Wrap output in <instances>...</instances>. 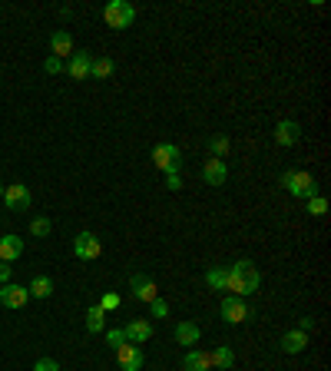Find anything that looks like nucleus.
<instances>
[{
    "label": "nucleus",
    "mask_w": 331,
    "mask_h": 371,
    "mask_svg": "<svg viewBox=\"0 0 331 371\" xmlns=\"http://www.w3.org/2000/svg\"><path fill=\"white\" fill-rule=\"evenodd\" d=\"M258 285H262V272H258V265H255L252 259H239L235 265H229V285H226V292L245 298V295L258 292Z\"/></svg>",
    "instance_id": "obj_1"
},
{
    "label": "nucleus",
    "mask_w": 331,
    "mask_h": 371,
    "mask_svg": "<svg viewBox=\"0 0 331 371\" xmlns=\"http://www.w3.org/2000/svg\"><path fill=\"white\" fill-rule=\"evenodd\" d=\"M279 182L292 192V196H298V199H311V196H318V182H315V176H311V173L285 169V173L279 176Z\"/></svg>",
    "instance_id": "obj_2"
},
{
    "label": "nucleus",
    "mask_w": 331,
    "mask_h": 371,
    "mask_svg": "<svg viewBox=\"0 0 331 371\" xmlns=\"http://www.w3.org/2000/svg\"><path fill=\"white\" fill-rule=\"evenodd\" d=\"M103 20H106V27H113V30H126L136 20V7L126 3V0H110L103 7Z\"/></svg>",
    "instance_id": "obj_3"
},
{
    "label": "nucleus",
    "mask_w": 331,
    "mask_h": 371,
    "mask_svg": "<svg viewBox=\"0 0 331 371\" xmlns=\"http://www.w3.org/2000/svg\"><path fill=\"white\" fill-rule=\"evenodd\" d=\"M219 312H222V321H229V325H242V321L252 319V308L245 305V298H239V295H226Z\"/></svg>",
    "instance_id": "obj_4"
},
{
    "label": "nucleus",
    "mask_w": 331,
    "mask_h": 371,
    "mask_svg": "<svg viewBox=\"0 0 331 371\" xmlns=\"http://www.w3.org/2000/svg\"><path fill=\"white\" fill-rule=\"evenodd\" d=\"M103 252V242L96 232H80L77 239H73V256L83 259V262H93V259H100Z\"/></svg>",
    "instance_id": "obj_5"
},
{
    "label": "nucleus",
    "mask_w": 331,
    "mask_h": 371,
    "mask_svg": "<svg viewBox=\"0 0 331 371\" xmlns=\"http://www.w3.org/2000/svg\"><path fill=\"white\" fill-rule=\"evenodd\" d=\"M179 159H182V153H179L176 143H159V146L153 150V166L163 169V173H176Z\"/></svg>",
    "instance_id": "obj_6"
},
{
    "label": "nucleus",
    "mask_w": 331,
    "mask_h": 371,
    "mask_svg": "<svg viewBox=\"0 0 331 371\" xmlns=\"http://www.w3.org/2000/svg\"><path fill=\"white\" fill-rule=\"evenodd\" d=\"M3 205L10 212H27L30 209V189L24 182H13V186H3Z\"/></svg>",
    "instance_id": "obj_7"
},
{
    "label": "nucleus",
    "mask_w": 331,
    "mask_h": 371,
    "mask_svg": "<svg viewBox=\"0 0 331 371\" xmlns=\"http://www.w3.org/2000/svg\"><path fill=\"white\" fill-rule=\"evenodd\" d=\"M89 66H93V53L87 50H73V57L64 64V73L70 80H87L89 77Z\"/></svg>",
    "instance_id": "obj_8"
},
{
    "label": "nucleus",
    "mask_w": 331,
    "mask_h": 371,
    "mask_svg": "<svg viewBox=\"0 0 331 371\" xmlns=\"http://www.w3.org/2000/svg\"><path fill=\"white\" fill-rule=\"evenodd\" d=\"M203 180H205V186H226V180H229V166H226V159L209 156V159L203 163Z\"/></svg>",
    "instance_id": "obj_9"
},
{
    "label": "nucleus",
    "mask_w": 331,
    "mask_h": 371,
    "mask_svg": "<svg viewBox=\"0 0 331 371\" xmlns=\"http://www.w3.org/2000/svg\"><path fill=\"white\" fill-rule=\"evenodd\" d=\"M116 361H119V368L123 371H140L142 368V361H146V355H142V348L140 345H119L116 348Z\"/></svg>",
    "instance_id": "obj_10"
},
{
    "label": "nucleus",
    "mask_w": 331,
    "mask_h": 371,
    "mask_svg": "<svg viewBox=\"0 0 331 371\" xmlns=\"http://www.w3.org/2000/svg\"><path fill=\"white\" fill-rule=\"evenodd\" d=\"M27 302H30V292H27L24 285H13V282L0 285V305H7V308H24Z\"/></svg>",
    "instance_id": "obj_11"
},
{
    "label": "nucleus",
    "mask_w": 331,
    "mask_h": 371,
    "mask_svg": "<svg viewBox=\"0 0 331 371\" xmlns=\"http://www.w3.org/2000/svg\"><path fill=\"white\" fill-rule=\"evenodd\" d=\"M129 289H133V295H136L140 302H153V298H159V289H156V282L149 279V275H142V272H136V275L129 279Z\"/></svg>",
    "instance_id": "obj_12"
},
{
    "label": "nucleus",
    "mask_w": 331,
    "mask_h": 371,
    "mask_svg": "<svg viewBox=\"0 0 331 371\" xmlns=\"http://www.w3.org/2000/svg\"><path fill=\"white\" fill-rule=\"evenodd\" d=\"M123 335H126L129 345H146V342L153 338V325L146 319H133L126 328H123Z\"/></svg>",
    "instance_id": "obj_13"
},
{
    "label": "nucleus",
    "mask_w": 331,
    "mask_h": 371,
    "mask_svg": "<svg viewBox=\"0 0 331 371\" xmlns=\"http://www.w3.org/2000/svg\"><path fill=\"white\" fill-rule=\"evenodd\" d=\"M24 256V239L20 235H13V232H7V235H0V262H17V259Z\"/></svg>",
    "instance_id": "obj_14"
},
{
    "label": "nucleus",
    "mask_w": 331,
    "mask_h": 371,
    "mask_svg": "<svg viewBox=\"0 0 331 371\" xmlns=\"http://www.w3.org/2000/svg\"><path fill=\"white\" fill-rule=\"evenodd\" d=\"M298 140H302V126L295 119H281L279 126H275V143L279 146H295Z\"/></svg>",
    "instance_id": "obj_15"
},
{
    "label": "nucleus",
    "mask_w": 331,
    "mask_h": 371,
    "mask_svg": "<svg viewBox=\"0 0 331 371\" xmlns=\"http://www.w3.org/2000/svg\"><path fill=\"white\" fill-rule=\"evenodd\" d=\"M50 57H73V37L66 30H53L50 34Z\"/></svg>",
    "instance_id": "obj_16"
},
{
    "label": "nucleus",
    "mask_w": 331,
    "mask_h": 371,
    "mask_svg": "<svg viewBox=\"0 0 331 371\" xmlns=\"http://www.w3.org/2000/svg\"><path fill=\"white\" fill-rule=\"evenodd\" d=\"M308 345V335L298 332V328H292V332L281 335V351H288V355H298V351H305Z\"/></svg>",
    "instance_id": "obj_17"
},
{
    "label": "nucleus",
    "mask_w": 331,
    "mask_h": 371,
    "mask_svg": "<svg viewBox=\"0 0 331 371\" xmlns=\"http://www.w3.org/2000/svg\"><path fill=\"white\" fill-rule=\"evenodd\" d=\"M172 338H176L179 345H196L199 342V325L196 321H179L176 328H172Z\"/></svg>",
    "instance_id": "obj_18"
},
{
    "label": "nucleus",
    "mask_w": 331,
    "mask_h": 371,
    "mask_svg": "<svg viewBox=\"0 0 331 371\" xmlns=\"http://www.w3.org/2000/svg\"><path fill=\"white\" fill-rule=\"evenodd\" d=\"M182 368H186V371H209V368H212V361H209L205 351L189 348V351H186V358H182Z\"/></svg>",
    "instance_id": "obj_19"
},
{
    "label": "nucleus",
    "mask_w": 331,
    "mask_h": 371,
    "mask_svg": "<svg viewBox=\"0 0 331 371\" xmlns=\"http://www.w3.org/2000/svg\"><path fill=\"white\" fill-rule=\"evenodd\" d=\"M106 328V312L100 305H89L87 308V332L89 335H100Z\"/></svg>",
    "instance_id": "obj_20"
},
{
    "label": "nucleus",
    "mask_w": 331,
    "mask_h": 371,
    "mask_svg": "<svg viewBox=\"0 0 331 371\" xmlns=\"http://www.w3.org/2000/svg\"><path fill=\"white\" fill-rule=\"evenodd\" d=\"M205 285H212L219 292H226V285H229V265H216V269L205 272Z\"/></svg>",
    "instance_id": "obj_21"
},
{
    "label": "nucleus",
    "mask_w": 331,
    "mask_h": 371,
    "mask_svg": "<svg viewBox=\"0 0 331 371\" xmlns=\"http://www.w3.org/2000/svg\"><path fill=\"white\" fill-rule=\"evenodd\" d=\"M27 292H30V298H50V295H53V282L47 279V275H37V279L27 285Z\"/></svg>",
    "instance_id": "obj_22"
},
{
    "label": "nucleus",
    "mask_w": 331,
    "mask_h": 371,
    "mask_svg": "<svg viewBox=\"0 0 331 371\" xmlns=\"http://www.w3.org/2000/svg\"><path fill=\"white\" fill-rule=\"evenodd\" d=\"M209 361H212V368H232V361H235V351L229 345H219L216 351H209Z\"/></svg>",
    "instance_id": "obj_23"
},
{
    "label": "nucleus",
    "mask_w": 331,
    "mask_h": 371,
    "mask_svg": "<svg viewBox=\"0 0 331 371\" xmlns=\"http://www.w3.org/2000/svg\"><path fill=\"white\" fill-rule=\"evenodd\" d=\"M113 70H116L113 60H110V57H100V60H93V66H89V77L110 80V77H113Z\"/></svg>",
    "instance_id": "obj_24"
},
{
    "label": "nucleus",
    "mask_w": 331,
    "mask_h": 371,
    "mask_svg": "<svg viewBox=\"0 0 331 371\" xmlns=\"http://www.w3.org/2000/svg\"><path fill=\"white\" fill-rule=\"evenodd\" d=\"M30 232H34L37 239H47V235L53 232V222H50V219H43V216H37L34 222H30Z\"/></svg>",
    "instance_id": "obj_25"
},
{
    "label": "nucleus",
    "mask_w": 331,
    "mask_h": 371,
    "mask_svg": "<svg viewBox=\"0 0 331 371\" xmlns=\"http://www.w3.org/2000/svg\"><path fill=\"white\" fill-rule=\"evenodd\" d=\"M209 150H212L216 159H226V153H229V140H226V136H212V140H209Z\"/></svg>",
    "instance_id": "obj_26"
},
{
    "label": "nucleus",
    "mask_w": 331,
    "mask_h": 371,
    "mask_svg": "<svg viewBox=\"0 0 331 371\" xmlns=\"http://www.w3.org/2000/svg\"><path fill=\"white\" fill-rule=\"evenodd\" d=\"M308 212H311V216H325V212H328V199H325V196H311V199H308Z\"/></svg>",
    "instance_id": "obj_27"
},
{
    "label": "nucleus",
    "mask_w": 331,
    "mask_h": 371,
    "mask_svg": "<svg viewBox=\"0 0 331 371\" xmlns=\"http://www.w3.org/2000/svg\"><path fill=\"white\" fill-rule=\"evenodd\" d=\"M106 345H110V348L126 345V335H123V328H110V332H106Z\"/></svg>",
    "instance_id": "obj_28"
},
{
    "label": "nucleus",
    "mask_w": 331,
    "mask_h": 371,
    "mask_svg": "<svg viewBox=\"0 0 331 371\" xmlns=\"http://www.w3.org/2000/svg\"><path fill=\"white\" fill-rule=\"evenodd\" d=\"M43 70H47L50 77H57V73H64V60H60V57H47V60H43Z\"/></svg>",
    "instance_id": "obj_29"
},
{
    "label": "nucleus",
    "mask_w": 331,
    "mask_h": 371,
    "mask_svg": "<svg viewBox=\"0 0 331 371\" xmlns=\"http://www.w3.org/2000/svg\"><path fill=\"white\" fill-rule=\"evenodd\" d=\"M100 308H103V312H113V308H119V295H116V292H106L100 298Z\"/></svg>",
    "instance_id": "obj_30"
},
{
    "label": "nucleus",
    "mask_w": 331,
    "mask_h": 371,
    "mask_svg": "<svg viewBox=\"0 0 331 371\" xmlns=\"http://www.w3.org/2000/svg\"><path fill=\"white\" fill-rule=\"evenodd\" d=\"M34 371H60V361L57 358H40L37 365H34Z\"/></svg>",
    "instance_id": "obj_31"
},
{
    "label": "nucleus",
    "mask_w": 331,
    "mask_h": 371,
    "mask_svg": "<svg viewBox=\"0 0 331 371\" xmlns=\"http://www.w3.org/2000/svg\"><path fill=\"white\" fill-rule=\"evenodd\" d=\"M166 189H172V192L182 189V176H179V169H176V173H166Z\"/></svg>",
    "instance_id": "obj_32"
},
{
    "label": "nucleus",
    "mask_w": 331,
    "mask_h": 371,
    "mask_svg": "<svg viewBox=\"0 0 331 371\" xmlns=\"http://www.w3.org/2000/svg\"><path fill=\"white\" fill-rule=\"evenodd\" d=\"M149 305H153V315H156V319H166V315H169V305H166L163 298H153Z\"/></svg>",
    "instance_id": "obj_33"
},
{
    "label": "nucleus",
    "mask_w": 331,
    "mask_h": 371,
    "mask_svg": "<svg viewBox=\"0 0 331 371\" xmlns=\"http://www.w3.org/2000/svg\"><path fill=\"white\" fill-rule=\"evenodd\" d=\"M311 328H315V319H308V315H305V319H298V332H311Z\"/></svg>",
    "instance_id": "obj_34"
},
{
    "label": "nucleus",
    "mask_w": 331,
    "mask_h": 371,
    "mask_svg": "<svg viewBox=\"0 0 331 371\" xmlns=\"http://www.w3.org/2000/svg\"><path fill=\"white\" fill-rule=\"evenodd\" d=\"M7 282H10V265L0 262V285H7Z\"/></svg>",
    "instance_id": "obj_35"
},
{
    "label": "nucleus",
    "mask_w": 331,
    "mask_h": 371,
    "mask_svg": "<svg viewBox=\"0 0 331 371\" xmlns=\"http://www.w3.org/2000/svg\"><path fill=\"white\" fill-rule=\"evenodd\" d=\"M0 199H3V182H0Z\"/></svg>",
    "instance_id": "obj_36"
}]
</instances>
